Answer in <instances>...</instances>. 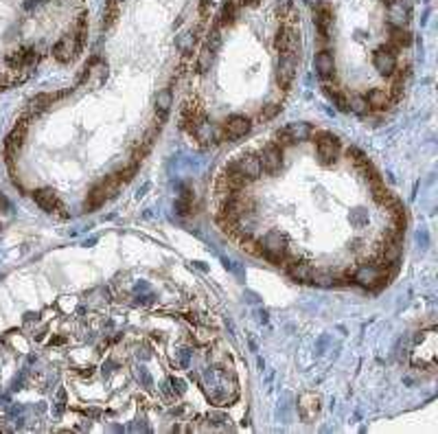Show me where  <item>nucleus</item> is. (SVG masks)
<instances>
[{"label":"nucleus","mask_w":438,"mask_h":434,"mask_svg":"<svg viewBox=\"0 0 438 434\" xmlns=\"http://www.w3.org/2000/svg\"><path fill=\"white\" fill-rule=\"evenodd\" d=\"M257 246H259V255H263L265 259L276 263V266L287 261V237L279 230H270Z\"/></svg>","instance_id":"1"},{"label":"nucleus","mask_w":438,"mask_h":434,"mask_svg":"<svg viewBox=\"0 0 438 434\" xmlns=\"http://www.w3.org/2000/svg\"><path fill=\"white\" fill-rule=\"evenodd\" d=\"M121 189V182L114 178V175H108L105 180H101L99 184H94L90 189V193H88L86 197V211H97L99 206H103L108 200H112V197L119 193Z\"/></svg>","instance_id":"2"},{"label":"nucleus","mask_w":438,"mask_h":434,"mask_svg":"<svg viewBox=\"0 0 438 434\" xmlns=\"http://www.w3.org/2000/svg\"><path fill=\"white\" fill-rule=\"evenodd\" d=\"M313 143H315V149H318L320 162H322L324 167H331V164L337 162L340 149H342L337 136L329 134V132H318V134H313Z\"/></svg>","instance_id":"3"},{"label":"nucleus","mask_w":438,"mask_h":434,"mask_svg":"<svg viewBox=\"0 0 438 434\" xmlns=\"http://www.w3.org/2000/svg\"><path fill=\"white\" fill-rule=\"evenodd\" d=\"M353 281L362 288L375 289L379 285L388 283V274H386V266H379V263H364L359 266L353 274Z\"/></svg>","instance_id":"4"},{"label":"nucleus","mask_w":438,"mask_h":434,"mask_svg":"<svg viewBox=\"0 0 438 434\" xmlns=\"http://www.w3.org/2000/svg\"><path fill=\"white\" fill-rule=\"evenodd\" d=\"M311 136H313V128L309 123H292V125H287V128L276 132L274 143L283 149V147H290L293 143L307 141V139H311Z\"/></svg>","instance_id":"5"},{"label":"nucleus","mask_w":438,"mask_h":434,"mask_svg":"<svg viewBox=\"0 0 438 434\" xmlns=\"http://www.w3.org/2000/svg\"><path fill=\"white\" fill-rule=\"evenodd\" d=\"M204 119H206V114H204L202 101H199L197 97H188L184 101V106H182V110H180V125L184 130L193 132Z\"/></svg>","instance_id":"6"},{"label":"nucleus","mask_w":438,"mask_h":434,"mask_svg":"<svg viewBox=\"0 0 438 434\" xmlns=\"http://www.w3.org/2000/svg\"><path fill=\"white\" fill-rule=\"evenodd\" d=\"M81 48L84 46H81V42L77 40L75 33H66L62 40L53 46V57L57 59V62H62V64H68L81 53Z\"/></svg>","instance_id":"7"},{"label":"nucleus","mask_w":438,"mask_h":434,"mask_svg":"<svg viewBox=\"0 0 438 434\" xmlns=\"http://www.w3.org/2000/svg\"><path fill=\"white\" fill-rule=\"evenodd\" d=\"M373 66L379 75L384 77H392L397 73V51L386 44V46H379L377 51L373 53Z\"/></svg>","instance_id":"8"},{"label":"nucleus","mask_w":438,"mask_h":434,"mask_svg":"<svg viewBox=\"0 0 438 434\" xmlns=\"http://www.w3.org/2000/svg\"><path fill=\"white\" fill-rule=\"evenodd\" d=\"M252 130V123L250 119L246 117H239V114H232V117H228L221 123V139H241V136H246L248 132Z\"/></svg>","instance_id":"9"},{"label":"nucleus","mask_w":438,"mask_h":434,"mask_svg":"<svg viewBox=\"0 0 438 434\" xmlns=\"http://www.w3.org/2000/svg\"><path fill=\"white\" fill-rule=\"evenodd\" d=\"M296 66H298V53H281V62H279V70H276V79H279L281 88H290L296 75Z\"/></svg>","instance_id":"10"},{"label":"nucleus","mask_w":438,"mask_h":434,"mask_svg":"<svg viewBox=\"0 0 438 434\" xmlns=\"http://www.w3.org/2000/svg\"><path fill=\"white\" fill-rule=\"evenodd\" d=\"M259 162H261V171H265L268 175L279 173L283 167V149L276 143H270V145L259 153Z\"/></svg>","instance_id":"11"},{"label":"nucleus","mask_w":438,"mask_h":434,"mask_svg":"<svg viewBox=\"0 0 438 434\" xmlns=\"http://www.w3.org/2000/svg\"><path fill=\"white\" fill-rule=\"evenodd\" d=\"M26 130H29V119H20L18 125L13 128V132L7 136V141H4V156H7V162H11V158H13V153H18V149L22 147V143H24V136H26Z\"/></svg>","instance_id":"12"},{"label":"nucleus","mask_w":438,"mask_h":434,"mask_svg":"<svg viewBox=\"0 0 438 434\" xmlns=\"http://www.w3.org/2000/svg\"><path fill=\"white\" fill-rule=\"evenodd\" d=\"M232 167L237 169L241 175H246L248 180H257L259 175H261V162H259V153H243V156H239L235 162H232Z\"/></svg>","instance_id":"13"},{"label":"nucleus","mask_w":438,"mask_h":434,"mask_svg":"<svg viewBox=\"0 0 438 434\" xmlns=\"http://www.w3.org/2000/svg\"><path fill=\"white\" fill-rule=\"evenodd\" d=\"M410 11H412L410 0H395V2H390L388 4V22H390V26H403L410 20Z\"/></svg>","instance_id":"14"},{"label":"nucleus","mask_w":438,"mask_h":434,"mask_svg":"<svg viewBox=\"0 0 438 434\" xmlns=\"http://www.w3.org/2000/svg\"><path fill=\"white\" fill-rule=\"evenodd\" d=\"M171 106H173V95H171L169 88H164V90L158 92L156 101H153V110H156V121H153V123H158L160 128H162V123L169 119Z\"/></svg>","instance_id":"15"},{"label":"nucleus","mask_w":438,"mask_h":434,"mask_svg":"<svg viewBox=\"0 0 438 434\" xmlns=\"http://www.w3.org/2000/svg\"><path fill=\"white\" fill-rule=\"evenodd\" d=\"M37 62V55L33 48H18V51H11L7 55V64L9 68L13 70H22V68H29Z\"/></svg>","instance_id":"16"},{"label":"nucleus","mask_w":438,"mask_h":434,"mask_svg":"<svg viewBox=\"0 0 438 434\" xmlns=\"http://www.w3.org/2000/svg\"><path fill=\"white\" fill-rule=\"evenodd\" d=\"M313 68H315V73L322 77V79H331V77H335V57H333V53H331V51L315 53Z\"/></svg>","instance_id":"17"},{"label":"nucleus","mask_w":438,"mask_h":434,"mask_svg":"<svg viewBox=\"0 0 438 434\" xmlns=\"http://www.w3.org/2000/svg\"><path fill=\"white\" fill-rule=\"evenodd\" d=\"M298 413H300V417L307 424H311V419L320 413V397L313 393L300 395V399H298Z\"/></svg>","instance_id":"18"},{"label":"nucleus","mask_w":438,"mask_h":434,"mask_svg":"<svg viewBox=\"0 0 438 434\" xmlns=\"http://www.w3.org/2000/svg\"><path fill=\"white\" fill-rule=\"evenodd\" d=\"M33 200H35V204L42 208V211L46 213H55L57 208H62V202H59L57 193H55L53 189H37L33 191Z\"/></svg>","instance_id":"19"},{"label":"nucleus","mask_w":438,"mask_h":434,"mask_svg":"<svg viewBox=\"0 0 438 434\" xmlns=\"http://www.w3.org/2000/svg\"><path fill=\"white\" fill-rule=\"evenodd\" d=\"M287 274L293 279V281H300V283H309L311 281V274H313V268L311 263L307 261H300V259H293L287 263Z\"/></svg>","instance_id":"20"},{"label":"nucleus","mask_w":438,"mask_h":434,"mask_svg":"<svg viewBox=\"0 0 438 434\" xmlns=\"http://www.w3.org/2000/svg\"><path fill=\"white\" fill-rule=\"evenodd\" d=\"M313 22H315V26H318L320 35L326 40V35H329V26H331V22H333V13H331L329 4H320V7H315Z\"/></svg>","instance_id":"21"},{"label":"nucleus","mask_w":438,"mask_h":434,"mask_svg":"<svg viewBox=\"0 0 438 434\" xmlns=\"http://www.w3.org/2000/svg\"><path fill=\"white\" fill-rule=\"evenodd\" d=\"M390 92L384 90V88H373V90L366 95V101H368L370 110H386L390 106Z\"/></svg>","instance_id":"22"},{"label":"nucleus","mask_w":438,"mask_h":434,"mask_svg":"<svg viewBox=\"0 0 438 434\" xmlns=\"http://www.w3.org/2000/svg\"><path fill=\"white\" fill-rule=\"evenodd\" d=\"M410 42H412V35L403 29V26H392V31H390V46L395 48V51H401V48H406V46H410Z\"/></svg>","instance_id":"23"},{"label":"nucleus","mask_w":438,"mask_h":434,"mask_svg":"<svg viewBox=\"0 0 438 434\" xmlns=\"http://www.w3.org/2000/svg\"><path fill=\"white\" fill-rule=\"evenodd\" d=\"M62 97V95H51V92H42V95H37V97H33L31 99V110L33 112H44L48 106H53L57 99Z\"/></svg>","instance_id":"24"},{"label":"nucleus","mask_w":438,"mask_h":434,"mask_svg":"<svg viewBox=\"0 0 438 434\" xmlns=\"http://www.w3.org/2000/svg\"><path fill=\"white\" fill-rule=\"evenodd\" d=\"M235 18H237V4L232 2V0H226L224 7L219 11V24L217 26H230L232 22H235Z\"/></svg>","instance_id":"25"},{"label":"nucleus","mask_w":438,"mask_h":434,"mask_svg":"<svg viewBox=\"0 0 438 434\" xmlns=\"http://www.w3.org/2000/svg\"><path fill=\"white\" fill-rule=\"evenodd\" d=\"M213 62H215V53L210 51L208 46H204L202 51L197 53V73L199 75H204V73H208L210 70V66H213Z\"/></svg>","instance_id":"26"},{"label":"nucleus","mask_w":438,"mask_h":434,"mask_svg":"<svg viewBox=\"0 0 438 434\" xmlns=\"http://www.w3.org/2000/svg\"><path fill=\"white\" fill-rule=\"evenodd\" d=\"M324 92H326V97H329L331 101H335L337 110H342V112H348V97L344 95V92L337 90V88H333V86H324Z\"/></svg>","instance_id":"27"},{"label":"nucleus","mask_w":438,"mask_h":434,"mask_svg":"<svg viewBox=\"0 0 438 434\" xmlns=\"http://www.w3.org/2000/svg\"><path fill=\"white\" fill-rule=\"evenodd\" d=\"M335 274L333 272H326V270H313L311 274V281L313 285H318V288H331V285H335Z\"/></svg>","instance_id":"28"},{"label":"nucleus","mask_w":438,"mask_h":434,"mask_svg":"<svg viewBox=\"0 0 438 434\" xmlns=\"http://www.w3.org/2000/svg\"><path fill=\"white\" fill-rule=\"evenodd\" d=\"M116 18H119V4H116V0H110L108 7H105V11H103V22H101L103 31L112 29L114 22H116Z\"/></svg>","instance_id":"29"},{"label":"nucleus","mask_w":438,"mask_h":434,"mask_svg":"<svg viewBox=\"0 0 438 434\" xmlns=\"http://www.w3.org/2000/svg\"><path fill=\"white\" fill-rule=\"evenodd\" d=\"M348 110H351L353 114H357V117H366V114L370 112V106H368V101H366V97L355 95L348 99Z\"/></svg>","instance_id":"30"},{"label":"nucleus","mask_w":438,"mask_h":434,"mask_svg":"<svg viewBox=\"0 0 438 434\" xmlns=\"http://www.w3.org/2000/svg\"><path fill=\"white\" fill-rule=\"evenodd\" d=\"M195 40H197L195 31H186V33H182V35L177 37V48L182 51V55H188V53L193 51V46H195Z\"/></svg>","instance_id":"31"},{"label":"nucleus","mask_w":438,"mask_h":434,"mask_svg":"<svg viewBox=\"0 0 438 434\" xmlns=\"http://www.w3.org/2000/svg\"><path fill=\"white\" fill-rule=\"evenodd\" d=\"M219 29H221V26H213V29L208 31V37H206V46L213 53H217L219 46H221V31Z\"/></svg>","instance_id":"32"},{"label":"nucleus","mask_w":438,"mask_h":434,"mask_svg":"<svg viewBox=\"0 0 438 434\" xmlns=\"http://www.w3.org/2000/svg\"><path fill=\"white\" fill-rule=\"evenodd\" d=\"M75 35H77V40L81 42V46L86 44V35H88V15L86 13H81L79 15V20H77V26H75Z\"/></svg>","instance_id":"33"},{"label":"nucleus","mask_w":438,"mask_h":434,"mask_svg":"<svg viewBox=\"0 0 438 434\" xmlns=\"http://www.w3.org/2000/svg\"><path fill=\"white\" fill-rule=\"evenodd\" d=\"M134 173H136V162H134V164H130V167H123L121 171H116V173H114V178L119 180L121 184H127L132 178H134Z\"/></svg>","instance_id":"34"},{"label":"nucleus","mask_w":438,"mask_h":434,"mask_svg":"<svg viewBox=\"0 0 438 434\" xmlns=\"http://www.w3.org/2000/svg\"><path fill=\"white\" fill-rule=\"evenodd\" d=\"M279 112H281V106H276V103H268V106L261 110L259 119H261V121H270V119H274Z\"/></svg>","instance_id":"35"},{"label":"nucleus","mask_w":438,"mask_h":434,"mask_svg":"<svg viewBox=\"0 0 438 434\" xmlns=\"http://www.w3.org/2000/svg\"><path fill=\"white\" fill-rule=\"evenodd\" d=\"M403 86H406V79H403V73H399V75L395 77V81H392V95H395V99L401 97ZM392 95H390V97H392Z\"/></svg>","instance_id":"36"},{"label":"nucleus","mask_w":438,"mask_h":434,"mask_svg":"<svg viewBox=\"0 0 438 434\" xmlns=\"http://www.w3.org/2000/svg\"><path fill=\"white\" fill-rule=\"evenodd\" d=\"M0 208H2V211H7L9 208V202H7V197L4 195H0Z\"/></svg>","instance_id":"37"},{"label":"nucleus","mask_w":438,"mask_h":434,"mask_svg":"<svg viewBox=\"0 0 438 434\" xmlns=\"http://www.w3.org/2000/svg\"><path fill=\"white\" fill-rule=\"evenodd\" d=\"M309 4H311V7H320V4H322V0H307Z\"/></svg>","instance_id":"38"},{"label":"nucleus","mask_w":438,"mask_h":434,"mask_svg":"<svg viewBox=\"0 0 438 434\" xmlns=\"http://www.w3.org/2000/svg\"><path fill=\"white\" fill-rule=\"evenodd\" d=\"M51 344H64V338H53Z\"/></svg>","instance_id":"39"},{"label":"nucleus","mask_w":438,"mask_h":434,"mask_svg":"<svg viewBox=\"0 0 438 434\" xmlns=\"http://www.w3.org/2000/svg\"><path fill=\"white\" fill-rule=\"evenodd\" d=\"M390 2H395V0H386V4H390Z\"/></svg>","instance_id":"40"},{"label":"nucleus","mask_w":438,"mask_h":434,"mask_svg":"<svg viewBox=\"0 0 438 434\" xmlns=\"http://www.w3.org/2000/svg\"><path fill=\"white\" fill-rule=\"evenodd\" d=\"M35 2H46V0H35Z\"/></svg>","instance_id":"41"},{"label":"nucleus","mask_w":438,"mask_h":434,"mask_svg":"<svg viewBox=\"0 0 438 434\" xmlns=\"http://www.w3.org/2000/svg\"><path fill=\"white\" fill-rule=\"evenodd\" d=\"M250 2H257V0H250Z\"/></svg>","instance_id":"42"}]
</instances>
